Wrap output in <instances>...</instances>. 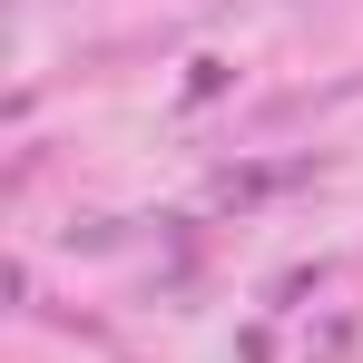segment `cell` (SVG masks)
Returning <instances> with one entry per match:
<instances>
[]
</instances>
